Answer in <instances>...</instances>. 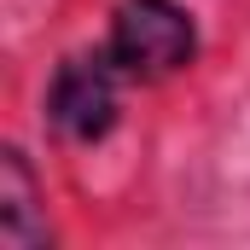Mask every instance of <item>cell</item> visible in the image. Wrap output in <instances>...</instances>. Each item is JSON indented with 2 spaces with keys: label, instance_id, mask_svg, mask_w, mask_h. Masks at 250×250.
Wrapping results in <instances>:
<instances>
[{
  "label": "cell",
  "instance_id": "obj_1",
  "mask_svg": "<svg viewBox=\"0 0 250 250\" xmlns=\"http://www.w3.org/2000/svg\"><path fill=\"white\" fill-rule=\"evenodd\" d=\"M198 47L187 12L169 0H123L117 6V29H111V59L134 76H169L181 70Z\"/></svg>",
  "mask_w": 250,
  "mask_h": 250
},
{
  "label": "cell",
  "instance_id": "obj_3",
  "mask_svg": "<svg viewBox=\"0 0 250 250\" xmlns=\"http://www.w3.org/2000/svg\"><path fill=\"white\" fill-rule=\"evenodd\" d=\"M0 245L6 250L47 245V215L35 209V181H29L18 151L0 157Z\"/></svg>",
  "mask_w": 250,
  "mask_h": 250
},
{
  "label": "cell",
  "instance_id": "obj_2",
  "mask_svg": "<svg viewBox=\"0 0 250 250\" xmlns=\"http://www.w3.org/2000/svg\"><path fill=\"white\" fill-rule=\"evenodd\" d=\"M47 111L59 134L70 140H99L105 128L117 123V76L105 59H70L53 76V93H47Z\"/></svg>",
  "mask_w": 250,
  "mask_h": 250
}]
</instances>
